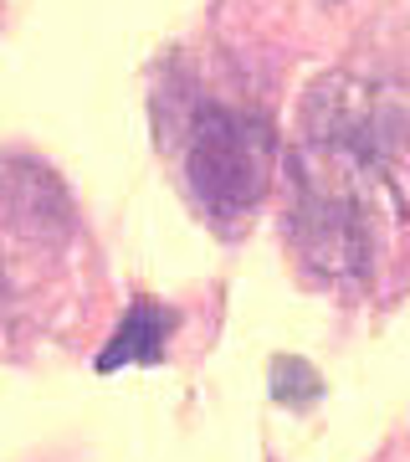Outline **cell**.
Segmentation results:
<instances>
[{
    "label": "cell",
    "instance_id": "cell-4",
    "mask_svg": "<svg viewBox=\"0 0 410 462\" xmlns=\"http://www.w3.org/2000/svg\"><path fill=\"white\" fill-rule=\"evenodd\" d=\"M175 324H180L175 309H164V303H154V298H133L123 324H118V334H114V345L98 355V370L114 375L118 365H159L164 349H169Z\"/></svg>",
    "mask_w": 410,
    "mask_h": 462
},
{
    "label": "cell",
    "instance_id": "cell-2",
    "mask_svg": "<svg viewBox=\"0 0 410 462\" xmlns=\"http://www.w3.org/2000/svg\"><path fill=\"white\" fill-rule=\"evenodd\" d=\"M93 303V242L62 175L0 154V355L62 339Z\"/></svg>",
    "mask_w": 410,
    "mask_h": 462
},
{
    "label": "cell",
    "instance_id": "cell-1",
    "mask_svg": "<svg viewBox=\"0 0 410 462\" xmlns=\"http://www.w3.org/2000/svg\"><path fill=\"white\" fill-rule=\"evenodd\" d=\"M287 242L313 278L375 288L410 257V88L328 72L297 108Z\"/></svg>",
    "mask_w": 410,
    "mask_h": 462
},
{
    "label": "cell",
    "instance_id": "cell-3",
    "mask_svg": "<svg viewBox=\"0 0 410 462\" xmlns=\"http://www.w3.org/2000/svg\"><path fill=\"white\" fill-rule=\"evenodd\" d=\"M159 149L175 165V180L215 231H236L262 206L278 175V129L257 103H236L226 93L200 88L190 72H175L154 93Z\"/></svg>",
    "mask_w": 410,
    "mask_h": 462
}]
</instances>
